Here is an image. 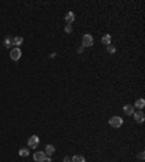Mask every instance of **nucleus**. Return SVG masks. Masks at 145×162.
<instances>
[{"label": "nucleus", "instance_id": "nucleus-3", "mask_svg": "<svg viewBox=\"0 0 145 162\" xmlns=\"http://www.w3.org/2000/svg\"><path fill=\"white\" fill-rule=\"evenodd\" d=\"M20 57H22L20 48H12V49H10V58H12L13 61H19Z\"/></svg>", "mask_w": 145, "mask_h": 162}, {"label": "nucleus", "instance_id": "nucleus-10", "mask_svg": "<svg viewBox=\"0 0 145 162\" xmlns=\"http://www.w3.org/2000/svg\"><path fill=\"white\" fill-rule=\"evenodd\" d=\"M44 152H45V155H46V156H51V155H54V152H55V148H54L52 145H46Z\"/></svg>", "mask_w": 145, "mask_h": 162}, {"label": "nucleus", "instance_id": "nucleus-13", "mask_svg": "<svg viewBox=\"0 0 145 162\" xmlns=\"http://www.w3.org/2000/svg\"><path fill=\"white\" fill-rule=\"evenodd\" d=\"M29 149L28 148H22L20 151H19V156H22V158H26V156H29Z\"/></svg>", "mask_w": 145, "mask_h": 162}, {"label": "nucleus", "instance_id": "nucleus-20", "mask_svg": "<svg viewBox=\"0 0 145 162\" xmlns=\"http://www.w3.org/2000/svg\"><path fill=\"white\" fill-rule=\"evenodd\" d=\"M83 51H84V48H83V46H81V48H79V49H77V52H79V54H81Z\"/></svg>", "mask_w": 145, "mask_h": 162}, {"label": "nucleus", "instance_id": "nucleus-2", "mask_svg": "<svg viewBox=\"0 0 145 162\" xmlns=\"http://www.w3.org/2000/svg\"><path fill=\"white\" fill-rule=\"evenodd\" d=\"M93 45V36L90 33H86L83 35V39H81V46L83 48H89V46Z\"/></svg>", "mask_w": 145, "mask_h": 162}, {"label": "nucleus", "instance_id": "nucleus-17", "mask_svg": "<svg viewBox=\"0 0 145 162\" xmlns=\"http://www.w3.org/2000/svg\"><path fill=\"white\" fill-rule=\"evenodd\" d=\"M65 32H67V33H71V32H72V26H71V25H67V26H65Z\"/></svg>", "mask_w": 145, "mask_h": 162}, {"label": "nucleus", "instance_id": "nucleus-11", "mask_svg": "<svg viewBox=\"0 0 145 162\" xmlns=\"http://www.w3.org/2000/svg\"><path fill=\"white\" fill-rule=\"evenodd\" d=\"M22 43H23V38H22V36H15V38H13V45H15V48H19Z\"/></svg>", "mask_w": 145, "mask_h": 162}, {"label": "nucleus", "instance_id": "nucleus-16", "mask_svg": "<svg viewBox=\"0 0 145 162\" xmlns=\"http://www.w3.org/2000/svg\"><path fill=\"white\" fill-rule=\"evenodd\" d=\"M106 49H107L109 54H115V52H116V48H115V46H112V45H107Z\"/></svg>", "mask_w": 145, "mask_h": 162}, {"label": "nucleus", "instance_id": "nucleus-18", "mask_svg": "<svg viewBox=\"0 0 145 162\" xmlns=\"http://www.w3.org/2000/svg\"><path fill=\"white\" fill-rule=\"evenodd\" d=\"M144 156H145V155H144V152H139V155H138V158H139V159H144Z\"/></svg>", "mask_w": 145, "mask_h": 162}, {"label": "nucleus", "instance_id": "nucleus-9", "mask_svg": "<svg viewBox=\"0 0 145 162\" xmlns=\"http://www.w3.org/2000/svg\"><path fill=\"white\" fill-rule=\"evenodd\" d=\"M102 43L106 45V46H107V45H112V36H110L109 33L103 35V36H102Z\"/></svg>", "mask_w": 145, "mask_h": 162}, {"label": "nucleus", "instance_id": "nucleus-6", "mask_svg": "<svg viewBox=\"0 0 145 162\" xmlns=\"http://www.w3.org/2000/svg\"><path fill=\"white\" fill-rule=\"evenodd\" d=\"M132 116H134V119H135L136 123H144V120H145V114H144L142 111H136V113H134Z\"/></svg>", "mask_w": 145, "mask_h": 162}, {"label": "nucleus", "instance_id": "nucleus-15", "mask_svg": "<svg viewBox=\"0 0 145 162\" xmlns=\"http://www.w3.org/2000/svg\"><path fill=\"white\" fill-rule=\"evenodd\" d=\"M13 45V39L12 38H6L5 39V46H7V48H9V46H12Z\"/></svg>", "mask_w": 145, "mask_h": 162}, {"label": "nucleus", "instance_id": "nucleus-12", "mask_svg": "<svg viewBox=\"0 0 145 162\" xmlns=\"http://www.w3.org/2000/svg\"><path fill=\"white\" fill-rule=\"evenodd\" d=\"M134 107H136V109H144L145 107V100L144 99H138L136 101H135V106Z\"/></svg>", "mask_w": 145, "mask_h": 162}, {"label": "nucleus", "instance_id": "nucleus-1", "mask_svg": "<svg viewBox=\"0 0 145 162\" xmlns=\"http://www.w3.org/2000/svg\"><path fill=\"white\" fill-rule=\"evenodd\" d=\"M122 123H124V119L119 117V116H113V117L109 120V125H110L112 127H115V129L120 127V126H122Z\"/></svg>", "mask_w": 145, "mask_h": 162}, {"label": "nucleus", "instance_id": "nucleus-4", "mask_svg": "<svg viewBox=\"0 0 145 162\" xmlns=\"http://www.w3.org/2000/svg\"><path fill=\"white\" fill-rule=\"evenodd\" d=\"M38 145H39V137H38L36 135H32V136L29 137V141H28V146L32 148V149H35Z\"/></svg>", "mask_w": 145, "mask_h": 162}, {"label": "nucleus", "instance_id": "nucleus-14", "mask_svg": "<svg viewBox=\"0 0 145 162\" xmlns=\"http://www.w3.org/2000/svg\"><path fill=\"white\" fill-rule=\"evenodd\" d=\"M71 162H86V159L81 155H74V156L71 158Z\"/></svg>", "mask_w": 145, "mask_h": 162}, {"label": "nucleus", "instance_id": "nucleus-5", "mask_svg": "<svg viewBox=\"0 0 145 162\" xmlns=\"http://www.w3.org/2000/svg\"><path fill=\"white\" fill-rule=\"evenodd\" d=\"M45 158H46V155H45L44 151H38V152L34 153V161H35V162H44Z\"/></svg>", "mask_w": 145, "mask_h": 162}, {"label": "nucleus", "instance_id": "nucleus-7", "mask_svg": "<svg viewBox=\"0 0 145 162\" xmlns=\"http://www.w3.org/2000/svg\"><path fill=\"white\" fill-rule=\"evenodd\" d=\"M124 111H125L126 116H132V114L135 113V107H134L132 104H125V106H124Z\"/></svg>", "mask_w": 145, "mask_h": 162}, {"label": "nucleus", "instance_id": "nucleus-19", "mask_svg": "<svg viewBox=\"0 0 145 162\" xmlns=\"http://www.w3.org/2000/svg\"><path fill=\"white\" fill-rule=\"evenodd\" d=\"M64 162H71V158H68V156H65V158H64Z\"/></svg>", "mask_w": 145, "mask_h": 162}, {"label": "nucleus", "instance_id": "nucleus-8", "mask_svg": "<svg viewBox=\"0 0 145 162\" xmlns=\"http://www.w3.org/2000/svg\"><path fill=\"white\" fill-rule=\"evenodd\" d=\"M74 19H76V15H74V13H72V12H67V15H65L67 25H71V23L74 22Z\"/></svg>", "mask_w": 145, "mask_h": 162}]
</instances>
